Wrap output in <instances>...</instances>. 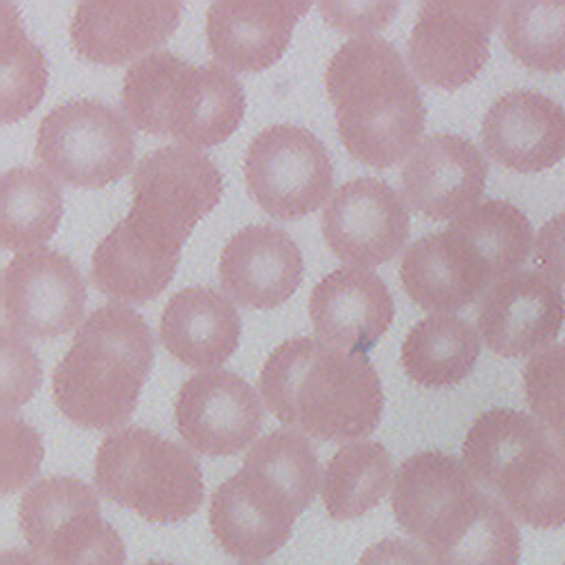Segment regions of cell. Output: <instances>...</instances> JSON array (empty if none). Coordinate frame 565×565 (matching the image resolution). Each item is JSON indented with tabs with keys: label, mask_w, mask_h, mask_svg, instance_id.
Instances as JSON below:
<instances>
[{
	"label": "cell",
	"mask_w": 565,
	"mask_h": 565,
	"mask_svg": "<svg viewBox=\"0 0 565 565\" xmlns=\"http://www.w3.org/2000/svg\"><path fill=\"white\" fill-rule=\"evenodd\" d=\"M258 388L278 422L322 441L371 435L382 417L384 391L366 355L316 338H291L263 364Z\"/></svg>",
	"instance_id": "obj_1"
},
{
	"label": "cell",
	"mask_w": 565,
	"mask_h": 565,
	"mask_svg": "<svg viewBox=\"0 0 565 565\" xmlns=\"http://www.w3.org/2000/svg\"><path fill=\"white\" fill-rule=\"evenodd\" d=\"M327 95L349 154L388 168L417 148L426 106L399 51L380 35L347 40L329 60Z\"/></svg>",
	"instance_id": "obj_2"
},
{
	"label": "cell",
	"mask_w": 565,
	"mask_h": 565,
	"mask_svg": "<svg viewBox=\"0 0 565 565\" xmlns=\"http://www.w3.org/2000/svg\"><path fill=\"white\" fill-rule=\"evenodd\" d=\"M154 340L135 309L108 302L77 329L53 371V399L82 428H117L130 419L152 369Z\"/></svg>",
	"instance_id": "obj_3"
},
{
	"label": "cell",
	"mask_w": 565,
	"mask_h": 565,
	"mask_svg": "<svg viewBox=\"0 0 565 565\" xmlns=\"http://www.w3.org/2000/svg\"><path fill=\"white\" fill-rule=\"evenodd\" d=\"M121 108L141 132L210 148L241 126L245 93L218 64L194 66L170 51H154L126 71Z\"/></svg>",
	"instance_id": "obj_4"
},
{
	"label": "cell",
	"mask_w": 565,
	"mask_h": 565,
	"mask_svg": "<svg viewBox=\"0 0 565 565\" xmlns=\"http://www.w3.org/2000/svg\"><path fill=\"white\" fill-rule=\"evenodd\" d=\"M463 466L525 525H565V450L532 415L514 408L481 413L463 439Z\"/></svg>",
	"instance_id": "obj_5"
},
{
	"label": "cell",
	"mask_w": 565,
	"mask_h": 565,
	"mask_svg": "<svg viewBox=\"0 0 565 565\" xmlns=\"http://www.w3.org/2000/svg\"><path fill=\"white\" fill-rule=\"evenodd\" d=\"M95 483L106 499L150 523H179L203 503L194 455L141 426L121 428L99 444Z\"/></svg>",
	"instance_id": "obj_6"
},
{
	"label": "cell",
	"mask_w": 565,
	"mask_h": 565,
	"mask_svg": "<svg viewBox=\"0 0 565 565\" xmlns=\"http://www.w3.org/2000/svg\"><path fill=\"white\" fill-rule=\"evenodd\" d=\"M223 196V174L210 157L185 143L148 152L132 174V205L121 218L130 234L170 256H181L196 223Z\"/></svg>",
	"instance_id": "obj_7"
},
{
	"label": "cell",
	"mask_w": 565,
	"mask_h": 565,
	"mask_svg": "<svg viewBox=\"0 0 565 565\" xmlns=\"http://www.w3.org/2000/svg\"><path fill=\"white\" fill-rule=\"evenodd\" d=\"M20 530L44 565H126L119 532L95 490L77 477H44L20 501Z\"/></svg>",
	"instance_id": "obj_8"
},
{
	"label": "cell",
	"mask_w": 565,
	"mask_h": 565,
	"mask_svg": "<svg viewBox=\"0 0 565 565\" xmlns=\"http://www.w3.org/2000/svg\"><path fill=\"white\" fill-rule=\"evenodd\" d=\"M35 154L62 183L95 190L130 172L135 137L128 119L110 104L73 99L40 121Z\"/></svg>",
	"instance_id": "obj_9"
},
{
	"label": "cell",
	"mask_w": 565,
	"mask_h": 565,
	"mask_svg": "<svg viewBox=\"0 0 565 565\" xmlns=\"http://www.w3.org/2000/svg\"><path fill=\"white\" fill-rule=\"evenodd\" d=\"M243 174L249 196L282 221L316 212L333 185L329 150L311 130L294 124L260 130L247 148Z\"/></svg>",
	"instance_id": "obj_10"
},
{
	"label": "cell",
	"mask_w": 565,
	"mask_h": 565,
	"mask_svg": "<svg viewBox=\"0 0 565 565\" xmlns=\"http://www.w3.org/2000/svg\"><path fill=\"white\" fill-rule=\"evenodd\" d=\"M503 9L501 2H424L408 40L411 71L444 90L472 82L488 62Z\"/></svg>",
	"instance_id": "obj_11"
},
{
	"label": "cell",
	"mask_w": 565,
	"mask_h": 565,
	"mask_svg": "<svg viewBox=\"0 0 565 565\" xmlns=\"http://www.w3.org/2000/svg\"><path fill=\"white\" fill-rule=\"evenodd\" d=\"M7 324L26 338H57L84 318L86 282L77 265L49 247L20 252L2 276Z\"/></svg>",
	"instance_id": "obj_12"
},
{
	"label": "cell",
	"mask_w": 565,
	"mask_h": 565,
	"mask_svg": "<svg viewBox=\"0 0 565 565\" xmlns=\"http://www.w3.org/2000/svg\"><path fill=\"white\" fill-rule=\"evenodd\" d=\"M411 227L402 196L384 181L360 177L340 185L324 212L322 234L331 252L351 267H377L406 243Z\"/></svg>",
	"instance_id": "obj_13"
},
{
	"label": "cell",
	"mask_w": 565,
	"mask_h": 565,
	"mask_svg": "<svg viewBox=\"0 0 565 565\" xmlns=\"http://www.w3.org/2000/svg\"><path fill=\"white\" fill-rule=\"evenodd\" d=\"M263 417L258 393L241 375L223 369L188 377L174 402L179 435L207 457H230L254 444Z\"/></svg>",
	"instance_id": "obj_14"
},
{
	"label": "cell",
	"mask_w": 565,
	"mask_h": 565,
	"mask_svg": "<svg viewBox=\"0 0 565 565\" xmlns=\"http://www.w3.org/2000/svg\"><path fill=\"white\" fill-rule=\"evenodd\" d=\"M300 508L269 477L241 468L212 494L210 530L234 558L263 561L291 536Z\"/></svg>",
	"instance_id": "obj_15"
},
{
	"label": "cell",
	"mask_w": 565,
	"mask_h": 565,
	"mask_svg": "<svg viewBox=\"0 0 565 565\" xmlns=\"http://www.w3.org/2000/svg\"><path fill=\"white\" fill-rule=\"evenodd\" d=\"M565 320V298L541 269H519L481 296L477 327L501 358H523L552 344Z\"/></svg>",
	"instance_id": "obj_16"
},
{
	"label": "cell",
	"mask_w": 565,
	"mask_h": 565,
	"mask_svg": "<svg viewBox=\"0 0 565 565\" xmlns=\"http://www.w3.org/2000/svg\"><path fill=\"white\" fill-rule=\"evenodd\" d=\"M486 179L488 159L470 139L430 135L402 168V196L411 210L433 221L457 218L477 205Z\"/></svg>",
	"instance_id": "obj_17"
},
{
	"label": "cell",
	"mask_w": 565,
	"mask_h": 565,
	"mask_svg": "<svg viewBox=\"0 0 565 565\" xmlns=\"http://www.w3.org/2000/svg\"><path fill=\"white\" fill-rule=\"evenodd\" d=\"M399 280L415 305L452 313L486 294L497 276L477 247L457 227L448 225L406 247Z\"/></svg>",
	"instance_id": "obj_18"
},
{
	"label": "cell",
	"mask_w": 565,
	"mask_h": 565,
	"mask_svg": "<svg viewBox=\"0 0 565 565\" xmlns=\"http://www.w3.org/2000/svg\"><path fill=\"white\" fill-rule=\"evenodd\" d=\"M305 276L302 252L276 225L238 230L221 252L218 278L225 296L243 307L274 309L289 300Z\"/></svg>",
	"instance_id": "obj_19"
},
{
	"label": "cell",
	"mask_w": 565,
	"mask_h": 565,
	"mask_svg": "<svg viewBox=\"0 0 565 565\" xmlns=\"http://www.w3.org/2000/svg\"><path fill=\"white\" fill-rule=\"evenodd\" d=\"M395 305L384 280L364 267H338L309 296L316 335L335 349L366 355L388 331Z\"/></svg>",
	"instance_id": "obj_20"
},
{
	"label": "cell",
	"mask_w": 565,
	"mask_h": 565,
	"mask_svg": "<svg viewBox=\"0 0 565 565\" xmlns=\"http://www.w3.org/2000/svg\"><path fill=\"white\" fill-rule=\"evenodd\" d=\"M486 152L516 172H541L565 157V108L536 90H510L483 115Z\"/></svg>",
	"instance_id": "obj_21"
},
{
	"label": "cell",
	"mask_w": 565,
	"mask_h": 565,
	"mask_svg": "<svg viewBox=\"0 0 565 565\" xmlns=\"http://www.w3.org/2000/svg\"><path fill=\"white\" fill-rule=\"evenodd\" d=\"M419 543L433 565H519L521 558L514 516L479 488L441 512Z\"/></svg>",
	"instance_id": "obj_22"
},
{
	"label": "cell",
	"mask_w": 565,
	"mask_h": 565,
	"mask_svg": "<svg viewBox=\"0 0 565 565\" xmlns=\"http://www.w3.org/2000/svg\"><path fill=\"white\" fill-rule=\"evenodd\" d=\"M181 11L179 2H79L71 18V42L82 60L117 66L163 44L179 26Z\"/></svg>",
	"instance_id": "obj_23"
},
{
	"label": "cell",
	"mask_w": 565,
	"mask_h": 565,
	"mask_svg": "<svg viewBox=\"0 0 565 565\" xmlns=\"http://www.w3.org/2000/svg\"><path fill=\"white\" fill-rule=\"evenodd\" d=\"M309 2H214L207 9V49L223 68L258 73L276 64Z\"/></svg>",
	"instance_id": "obj_24"
},
{
	"label": "cell",
	"mask_w": 565,
	"mask_h": 565,
	"mask_svg": "<svg viewBox=\"0 0 565 565\" xmlns=\"http://www.w3.org/2000/svg\"><path fill=\"white\" fill-rule=\"evenodd\" d=\"M159 338L185 366L214 371L238 347L241 316L227 296L210 287H185L168 300Z\"/></svg>",
	"instance_id": "obj_25"
},
{
	"label": "cell",
	"mask_w": 565,
	"mask_h": 565,
	"mask_svg": "<svg viewBox=\"0 0 565 565\" xmlns=\"http://www.w3.org/2000/svg\"><path fill=\"white\" fill-rule=\"evenodd\" d=\"M475 488L479 486L463 461L439 450H424L399 463L391 508L399 527L422 541L435 519Z\"/></svg>",
	"instance_id": "obj_26"
},
{
	"label": "cell",
	"mask_w": 565,
	"mask_h": 565,
	"mask_svg": "<svg viewBox=\"0 0 565 565\" xmlns=\"http://www.w3.org/2000/svg\"><path fill=\"white\" fill-rule=\"evenodd\" d=\"M479 333L459 316L430 313L415 322L402 344L406 375L426 388H446L468 377L479 358Z\"/></svg>",
	"instance_id": "obj_27"
},
{
	"label": "cell",
	"mask_w": 565,
	"mask_h": 565,
	"mask_svg": "<svg viewBox=\"0 0 565 565\" xmlns=\"http://www.w3.org/2000/svg\"><path fill=\"white\" fill-rule=\"evenodd\" d=\"M64 212L57 181L35 168L18 166L2 174L0 234L4 249H35L46 243Z\"/></svg>",
	"instance_id": "obj_28"
},
{
	"label": "cell",
	"mask_w": 565,
	"mask_h": 565,
	"mask_svg": "<svg viewBox=\"0 0 565 565\" xmlns=\"http://www.w3.org/2000/svg\"><path fill=\"white\" fill-rule=\"evenodd\" d=\"M393 483V461L380 441L344 444L322 475V501L335 521L371 512Z\"/></svg>",
	"instance_id": "obj_29"
},
{
	"label": "cell",
	"mask_w": 565,
	"mask_h": 565,
	"mask_svg": "<svg viewBox=\"0 0 565 565\" xmlns=\"http://www.w3.org/2000/svg\"><path fill=\"white\" fill-rule=\"evenodd\" d=\"M179 260L166 258L132 241L117 223L93 252L95 287L121 302H148L172 280Z\"/></svg>",
	"instance_id": "obj_30"
},
{
	"label": "cell",
	"mask_w": 565,
	"mask_h": 565,
	"mask_svg": "<svg viewBox=\"0 0 565 565\" xmlns=\"http://www.w3.org/2000/svg\"><path fill=\"white\" fill-rule=\"evenodd\" d=\"M49 64L26 35L18 7L0 2V117L2 124L24 119L44 97Z\"/></svg>",
	"instance_id": "obj_31"
},
{
	"label": "cell",
	"mask_w": 565,
	"mask_h": 565,
	"mask_svg": "<svg viewBox=\"0 0 565 565\" xmlns=\"http://www.w3.org/2000/svg\"><path fill=\"white\" fill-rule=\"evenodd\" d=\"M486 258L497 280L519 271L534 247L527 216L510 201L490 199L477 203L452 223Z\"/></svg>",
	"instance_id": "obj_32"
},
{
	"label": "cell",
	"mask_w": 565,
	"mask_h": 565,
	"mask_svg": "<svg viewBox=\"0 0 565 565\" xmlns=\"http://www.w3.org/2000/svg\"><path fill=\"white\" fill-rule=\"evenodd\" d=\"M501 40L527 68L565 71V2H510L503 9Z\"/></svg>",
	"instance_id": "obj_33"
},
{
	"label": "cell",
	"mask_w": 565,
	"mask_h": 565,
	"mask_svg": "<svg viewBox=\"0 0 565 565\" xmlns=\"http://www.w3.org/2000/svg\"><path fill=\"white\" fill-rule=\"evenodd\" d=\"M271 481H276L305 512L320 486V463L311 448V441L291 428H278L254 441L243 461Z\"/></svg>",
	"instance_id": "obj_34"
},
{
	"label": "cell",
	"mask_w": 565,
	"mask_h": 565,
	"mask_svg": "<svg viewBox=\"0 0 565 565\" xmlns=\"http://www.w3.org/2000/svg\"><path fill=\"white\" fill-rule=\"evenodd\" d=\"M523 386L534 417L565 450V344L534 353L523 369Z\"/></svg>",
	"instance_id": "obj_35"
},
{
	"label": "cell",
	"mask_w": 565,
	"mask_h": 565,
	"mask_svg": "<svg viewBox=\"0 0 565 565\" xmlns=\"http://www.w3.org/2000/svg\"><path fill=\"white\" fill-rule=\"evenodd\" d=\"M2 371H0V408L4 415L26 404L42 382L40 360L29 342L9 324L0 331Z\"/></svg>",
	"instance_id": "obj_36"
},
{
	"label": "cell",
	"mask_w": 565,
	"mask_h": 565,
	"mask_svg": "<svg viewBox=\"0 0 565 565\" xmlns=\"http://www.w3.org/2000/svg\"><path fill=\"white\" fill-rule=\"evenodd\" d=\"M2 494L29 483L42 463L44 446L40 433L18 417H2Z\"/></svg>",
	"instance_id": "obj_37"
},
{
	"label": "cell",
	"mask_w": 565,
	"mask_h": 565,
	"mask_svg": "<svg viewBox=\"0 0 565 565\" xmlns=\"http://www.w3.org/2000/svg\"><path fill=\"white\" fill-rule=\"evenodd\" d=\"M318 11L324 22L338 31L360 35H371L384 29L399 11L397 2H320Z\"/></svg>",
	"instance_id": "obj_38"
},
{
	"label": "cell",
	"mask_w": 565,
	"mask_h": 565,
	"mask_svg": "<svg viewBox=\"0 0 565 565\" xmlns=\"http://www.w3.org/2000/svg\"><path fill=\"white\" fill-rule=\"evenodd\" d=\"M534 260L545 276L565 285V210L539 230L534 238Z\"/></svg>",
	"instance_id": "obj_39"
},
{
	"label": "cell",
	"mask_w": 565,
	"mask_h": 565,
	"mask_svg": "<svg viewBox=\"0 0 565 565\" xmlns=\"http://www.w3.org/2000/svg\"><path fill=\"white\" fill-rule=\"evenodd\" d=\"M358 565H433L424 552L402 539H382L366 547Z\"/></svg>",
	"instance_id": "obj_40"
},
{
	"label": "cell",
	"mask_w": 565,
	"mask_h": 565,
	"mask_svg": "<svg viewBox=\"0 0 565 565\" xmlns=\"http://www.w3.org/2000/svg\"><path fill=\"white\" fill-rule=\"evenodd\" d=\"M0 565H42V561L33 552L22 550H4L0 554Z\"/></svg>",
	"instance_id": "obj_41"
},
{
	"label": "cell",
	"mask_w": 565,
	"mask_h": 565,
	"mask_svg": "<svg viewBox=\"0 0 565 565\" xmlns=\"http://www.w3.org/2000/svg\"><path fill=\"white\" fill-rule=\"evenodd\" d=\"M141 565H174V563H170V561H146Z\"/></svg>",
	"instance_id": "obj_42"
},
{
	"label": "cell",
	"mask_w": 565,
	"mask_h": 565,
	"mask_svg": "<svg viewBox=\"0 0 565 565\" xmlns=\"http://www.w3.org/2000/svg\"><path fill=\"white\" fill-rule=\"evenodd\" d=\"M563 565H565V561H563Z\"/></svg>",
	"instance_id": "obj_43"
}]
</instances>
